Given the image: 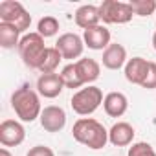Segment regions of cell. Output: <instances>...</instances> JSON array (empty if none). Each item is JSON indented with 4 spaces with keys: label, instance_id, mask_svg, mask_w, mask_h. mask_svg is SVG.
Wrapping results in <instances>:
<instances>
[{
    "label": "cell",
    "instance_id": "obj_14",
    "mask_svg": "<svg viewBox=\"0 0 156 156\" xmlns=\"http://www.w3.org/2000/svg\"><path fill=\"white\" fill-rule=\"evenodd\" d=\"M103 108L110 118H121L129 108V99L123 92H108L103 99Z\"/></svg>",
    "mask_w": 156,
    "mask_h": 156
},
{
    "label": "cell",
    "instance_id": "obj_1",
    "mask_svg": "<svg viewBox=\"0 0 156 156\" xmlns=\"http://www.w3.org/2000/svg\"><path fill=\"white\" fill-rule=\"evenodd\" d=\"M72 136L77 143L92 151H99L108 143V130L94 118H79L72 127Z\"/></svg>",
    "mask_w": 156,
    "mask_h": 156
},
{
    "label": "cell",
    "instance_id": "obj_6",
    "mask_svg": "<svg viewBox=\"0 0 156 156\" xmlns=\"http://www.w3.org/2000/svg\"><path fill=\"white\" fill-rule=\"evenodd\" d=\"M99 17L105 24H127L132 20L134 13L129 2H118V0H105L99 6Z\"/></svg>",
    "mask_w": 156,
    "mask_h": 156
},
{
    "label": "cell",
    "instance_id": "obj_24",
    "mask_svg": "<svg viewBox=\"0 0 156 156\" xmlns=\"http://www.w3.org/2000/svg\"><path fill=\"white\" fill-rule=\"evenodd\" d=\"M141 88H147V90H154V88H156V62H151L149 73H147V77H145Z\"/></svg>",
    "mask_w": 156,
    "mask_h": 156
},
{
    "label": "cell",
    "instance_id": "obj_3",
    "mask_svg": "<svg viewBox=\"0 0 156 156\" xmlns=\"http://www.w3.org/2000/svg\"><path fill=\"white\" fill-rule=\"evenodd\" d=\"M46 50L48 48L44 46V37H41L37 31L26 33L19 44V55H20L22 62L28 68H35V70H39Z\"/></svg>",
    "mask_w": 156,
    "mask_h": 156
},
{
    "label": "cell",
    "instance_id": "obj_13",
    "mask_svg": "<svg viewBox=\"0 0 156 156\" xmlns=\"http://www.w3.org/2000/svg\"><path fill=\"white\" fill-rule=\"evenodd\" d=\"M134 127L127 121H118L108 130V141L116 147H127L134 141Z\"/></svg>",
    "mask_w": 156,
    "mask_h": 156
},
{
    "label": "cell",
    "instance_id": "obj_5",
    "mask_svg": "<svg viewBox=\"0 0 156 156\" xmlns=\"http://www.w3.org/2000/svg\"><path fill=\"white\" fill-rule=\"evenodd\" d=\"M0 22L11 24L20 33H24L31 26V15L17 0H2L0 2Z\"/></svg>",
    "mask_w": 156,
    "mask_h": 156
},
{
    "label": "cell",
    "instance_id": "obj_2",
    "mask_svg": "<svg viewBox=\"0 0 156 156\" xmlns=\"http://www.w3.org/2000/svg\"><path fill=\"white\" fill-rule=\"evenodd\" d=\"M11 108L15 110L17 118L20 121H26V123L35 121L42 114L39 94L33 88H30V85H22L20 88H17L13 92V96H11Z\"/></svg>",
    "mask_w": 156,
    "mask_h": 156
},
{
    "label": "cell",
    "instance_id": "obj_8",
    "mask_svg": "<svg viewBox=\"0 0 156 156\" xmlns=\"http://www.w3.org/2000/svg\"><path fill=\"white\" fill-rule=\"evenodd\" d=\"M26 129L17 119H6L0 125V143L4 147H17L24 141Z\"/></svg>",
    "mask_w": 156,
    "mask_h": 156
},
{
    "label": "cell",
    "instance_id": "obj_23",
    "mask_svg": "<svg viewBox=\"0 0 156 156\" xmlns=\"http://www.w3.org/2000/svg\"><path fill=\"white\" fill-rule=\"evenodd\" d=\"M127 156H156V152H154V149H152L151 143H147V141H136V143H132L129 147Z\"/></svg>",
    "mask_w": 156,
    "mask_h": 156
},
{
    "label": "cell",
    "instance_id": "obj_9",
    "mask_svg": "<svg viewBox=\"0 0 156 156\" xmlns=\"http://www.w3.org/2000/svg\"><path fill=\"white\" fill-rule=\"evenodd\" d=\"M39 119H41V125L46 132H59L66 125V112L62 107L50 105V107L42 108V114Z\"/></svg>",
    "mask_w": 156,
    "mask_h": 156
},
{
    "label": "cell",
    "instance_id": "obj_17",
    "mask_svg": "<svg viewBox=\"0 0 156 156\" xmlns=\"http://www.w3.org/2000/svg\"><path fill=\"white\" fill-rule=\"evenodd\" d=\"M75 66H77V70H79V75H81V79H83L85 85L94 83L98 77H99V73H101L99 62H98L96 59H90V57L79 59V61L75 62Z\"/></svg>",
    "mask_w": 156,
    "mask_h": 156
},
{
    "label": "cell",
    "instance_id": "obj_7",
    "mask_svg": "<svg viewBox=\"0 0 156 156\" xmlns=\"http://www.w3.org/2000/svg\"><path fill=\"white\" fill-rule=\"evenodd\" d=\"M55 48L61 51L62 59H77V57L83 55L85 41H83V37H79L77 33H62L57 39Z\"/></svg>",
    "mask_w": 156,
    "mask_h": 156
},
{
    "label": "cell",
    "instance_id": "obj_12",
    "mask_svg": "<svg viewBox=\"0 0 156 156\" xmlns=\"http://www.w3.org/2000/svg\"><path fill=\"white\" fill-rule=\"evenodd\" d=\"M83 41H85V46H88L90 50H103V51L112 44L110 42V31L101 24L94 26L90 30H85Z\"/></svg>",
    "mask_w": 156,
    "mask_h": 156
},
{
    "label": "cell",
    "instance_id": "obj_26",
    "mask_svg": "<svg viewBox=\"0 0 156 156\" xmlns=\"http://www.w3.org/2000/svg\"><path fill=\"white\" fill-rule=\"evenodd\" d=\"M0 156H13V154L8 151V147H2V149H0Z\"/></svg>",
    "mask_w": 156,
    "mask_h": 156
},
{
    "label": "cell",
    "instance_id": "obj_19",
    "mask_svg": "<svg viewBox=\"0 0 156 156\" xmlns=\"http://www.w3.org/2000/svg\"><path fill=\"white\" fill-rule=\"evenodd\" d=\"M61 79H62V83H64V88H81L85 83H83V79H81V75H79V70H77V66H75V62H72V64H66L62 70H61Z\"/></svg>",
    "mask_w": 156,
    "mask_h": 156
},
{
    "label": "cell",
    "instance_id": "obj_11",
    "mask_svg": "<svg viewBox=\"0 0 156 156\" xmlns=\"http://www.w3.org/2000/svg\"><path fill=\"white\" fill-rule=\"evenodd\" d=\"M149 66H151V62L147 59H143V57L129 59L127 64H125V79L129 83H132V85H140L141 87L143 81H145V77H147V73H149Z\"/></svg>",
    "mask_w": 156,
    "mask_h": 156
},
{
    "label": "cell",
    "instance_id": "obj_20",
    "mask_svg": "<svg viewBox=\"0 0 156 156\" xmlns=\"http://www.w3.org/2000/svg\"><path fill=\"white\" fill-rule=\"evenodd\" d=\"M61 61H62L61 51H59L55 46H53V48H48L46 53H44V57H42V62H41V66H39L41 75H42V73H55V70H57V66H59Z\"/></svg>",
    "mask_w": 156,
    "mask_h": 156
},
{
    "label": "cell",
    "instance_id": "obj_4",
    "mask_svg": "<svg viewBox=\"0 0 156 156\" xmlns=\"http://www.w3.org/2000/svg\"><path fill=\"white\" fill-rule=\"evenodd\" d=\"M103 92L101 88L94 87V85H88L87 88H81V90H77L72 99H70V105H72V110L75 114H79V116H90L94 114L99 105H103Z\"/></svg>",
    "mask_w": 156,
    "mask_h": 156
},
{
    "label": "cell",
    "instance_id": "obj_25",
    "mask_svg": "<svg viewBox=\"0 0 156 156\" xmlns=\"http://www.w3.org/2000/svg\"><path fill=\"white\" fill-rule=\"evenodd\" d=\"M26 156H55V152L46 145H35V147H31L28 151Z\"/></svg>",
    "mask_w": 156,
    "mask_h": 156
},
{
    "label": "cell",
    "instance_id": "obj_21",
    "mask_svg": "<svg viewBox=\"0 0 156 156\" xmlns=\"http://www.w3.org/2000/svg\"><path fill=\"white\" fill-rule=\"evenodd\" d=\"M57 31H59V20L55 17H51V15L42 17L39 20V24H37V33L41 37H44V39L46 37H53Z\"/></svg>",
    "mask_w": 156,
    "mask_h": 156
},
{
    "label": "cell",
    "instance_id": "obj_10",
    "mask_svg": "<svg viewBox=\"0 0 156 156\" xmlns=\"http://www.w3.org/2000/svg\"><path fill=\"white\" fill-rule=\"evenodd\" d=\"M64 90V83L61 79V73H42L37 79V92L46 98L53 99Z\"/></svg>",
    "mask_w": 156,
    "mask_h": 156
},
{
    "label": "cell",
    "instance_id": "obj_27",
    "mask_svg": "<svg viewBox=\"0 0 156 156\" xmlns=\"http://www.w3.org/2000/svg\"><path fill=\"white\" fill-rule=\"evenodd\" d=\"M152 48L156 50V31H154V35H152Z\"/></svg>",
    "mask_w": 156,
    "mask_h": 156
},
{
    "label": "cell",
    "instance_id": "obj_16",
    "mask_svg": "<svg viewBox=\"0 0 156 156\" xmlns=\"http://www.w3.org/2000/svg\"><path fill=\"white\" fill-rule=\"evenodd\" d=\"M127 64V50L125 46L114 42L103 51V66L108 70H119Z\"/></svg>",
    "mask_w": 156,
    "mask_h": 156
},
{
    "label": "cell",
    "instance_id": "obj_15",
    "mask_svg": "<svg viewBox=\"0 0 156 156\" xmlns=\"http://www.w3.org/2000/svg\"><path fill=\"white\" fill-rule=\"evenodd\" d=\"M73 19H75V24L77 26L83 28V31L85 30H90L94 26H99V22H101L99 8L98 6H92V4H85L81 8H77Z\"/></svg>",
    "mask_w": 156,
    "mask_h": 156
},
{
    "label": "cell",
    "instance_id": "obj_22",
    "mask_svg": "<svg viewBox=\"0 0 156 156\" xmlns=\"http://www.w3.org/2000/svg\"><path fill=\"white\" fill-rule=\"evenodd\" d=\"M130 9L138 17H149L156 13V2L154 0H130Z\"/></svg>",
    "mask_w": 156,
    "mask_h": 156
},
{
    "label": "cell",
    "instance_id": "obj_18",
    "mask_svg": "<svg viewBox=\"0 0 156 156\" xmlns=\"http://www.w3.org/2000/svg\"><path fill=\"white\" fill-rule=\"evenodd\" d=\"M19 44H20V31L11 24L0 22V46L6 50H11L15 46L19 48Z\"/></svg>",
    "mask_w": 156,
    "mask_h": 156
}]
</instances>
